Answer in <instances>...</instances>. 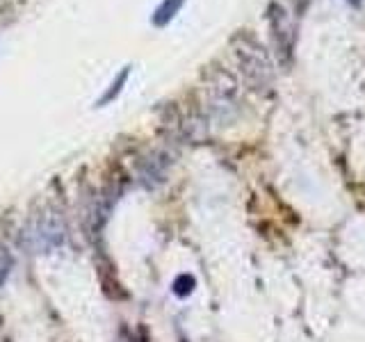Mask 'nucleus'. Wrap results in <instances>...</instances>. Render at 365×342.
<instances>
[{"mask_svg": "<svg viewBox=\"0 0 365 342\" xmlns=\"http://www.w3.org/2000/svg\"><path fill=\"white\" fill-rule=\"evenodd\" d=\"M347 3H351V5H359V3H361V0H347Z\"/></svg>", "mask_w": 365, "mask_h": 342, "instance_id": "nucleus-3", "label": "nucleus"}, {"mask_svg": "<svg viewBox=\"0 0 365 342\" xmlns=\"http://www.w3.org/2000/svg\"><path fill=\"white\" fill-rule=\"evenodd\" d=\"M185 5V0H163V3L158 5V9L153 11V26L155 28H165L169 26L171 21H174V16L180 11V7Z\"/></svg>", "mask_w": 365, "mask_h": 342, "instance_id": "nucleus-1", "label": "nucleus"}, {"mask_svg": "<svg viewBox=\"0 0 365 342\" xmlns=\"http://www.w3.org/2000/svg\"><path fill=\"white\" fill-rule=\"evenodd\" d=\"M128 76H130V66H123L121 68V73L114 78V83L108 87V91L106 94L101 96V100H98V105H108L110 100H114L119 94H121V89H123V85H125V80H128Z\"/></svg>", "mask_w": 365, "mask_h": 342, "instance_id": "nucleus-2", "label": "nucleus"}]
</instances>
